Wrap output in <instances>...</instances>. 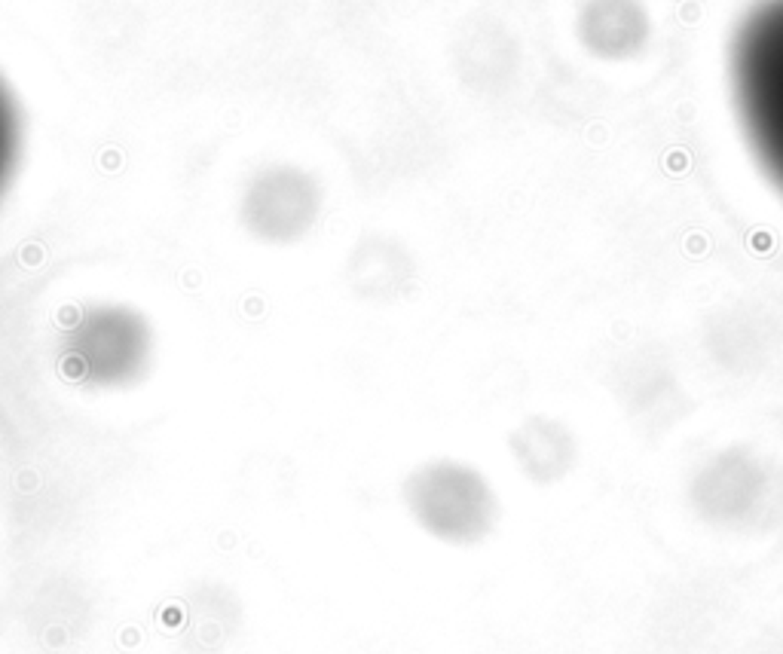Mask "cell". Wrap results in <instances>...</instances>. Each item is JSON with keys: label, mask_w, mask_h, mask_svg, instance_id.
Listing matches in <instances>:
<instances>
[{"label": "cell", "mask_w": 783, "mask_h": 654, "mask_svg": "<svg viewBox=\"0 0 783 654\" xmlns=\"http://www.w3.org/2000/svg\"><path fill=\"white\" fill-rule=\"evenodd\" d=\"M321 209L318 183L294 165H270L251 178L242 196V223L251 236L273 245L309 233Z\"/></svg>", "instance_id": "cell-2"}, {"label": "cell", "mask_w": 783, "mask_h": 654, "mask_svg": "<svg viewBox=\"0 0 783 654\" xmlns=\"http://www.w3.org/2000/svg\"><path fill=\"white\" fill-rule=\"evenodd\" d=\"M150 349V334L141 315L126 306H89L71 325L65 340V355L74 373L89 382L132 379L144 367Z\"/></svg>", "instance_id": "cell-1"}, {"label": "cell", "mask_w": 783, "mask_h": 654, "mask_svg": "<svg viewBox=\"0 0 783 654\" xmlns=\"http://www.w3.org/2000/svg\"><path fill=\"white\" fill-rule=\"evenodd\" d=\"M15 147H19V120H15V104L6 86L0 83V190L15 163Z\"/></svg>", "instance_id": "cell-3"}]
</instances>
